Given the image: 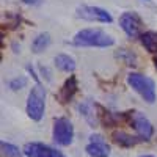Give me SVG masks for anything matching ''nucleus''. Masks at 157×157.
Instances as JSON below:
<instances>
[{
    "label": "nucleus",
    "instance_id": "nucleus-5",
    "mask_svg": "<svg viewBox=\"0 0 157 157\" xmlns=\"http://www.w3.org/2000/svg\"><path fill=\"white\" fill-rule=\"evenodd\" d=\"M126 115H127L129 123L137 130V137H140L143 141H148L154 134V127H152L151 121L141 112H129Z\"/></svg>",
    "mask_w": 157,
    "mask_h": 157
},
{
    "label": "nucleus",
    "instance_id": "nucleus-12",
    "mask_svg": "<svg viewBox=\"0 0 157 157\" xmlns=\"http://www.w3.org/2000/svg\"><path fill=\"white\" fill-rule=\"evenodd\" d=\"M94 107H96V104H91L90 101H85L83 104H80V107H78L80 113L85 116V120L91 124V127L98 126V123H99V113H96Z\"/></svg>",
    "mask_w": 157,
    "mask_h": 157
},
{
    "label": "nucleus",
    "instance_id": "nucleus-9",
    "mask_svg": "<svg viewBox=\"0 0 157 157\" xmlns=\"http://www.w3.org/2000/svg\"><path fill=\"white\" fill-rule=\"evenodd\" d=\"M85 151L90 157H109L110 155V146L104 141L101 135H91Z\"/></svg>",
    "mask_w": 157,
    "mask_h": 157
},
{
    "label": "nucleus",
    "instance_id": "nucleus-17",
    "mask_svg": "<svg viewBox=\"0 0 157 157\" xmlns=\"http://www.w3.org/2000/svg\"><path fill=\"white\" fill-rule=\"evenodd\" d=\"M116 57H120L121 60H124L126 61V64H135V61H137V58H135V55L134 54H130V52H127L126 49H123V50H120L116 54Z\"/></svg>",
    "mask_w": 157,
    "mask_h": 157
},
{
    "label": "nucleus",
    "instance_id": "nucleus-21",
    "mask_svg": "<svg viewBox=\"0 0 157 157\" xmlns=\"http://www.w3.org/2000/svg\"><path fill=\"white\" fill-rule=\"evenodd\" d=\"M154 63H155V68H157V58H155V60H154Z\"/></svg>",
    "mask_w": 157,
    "mask_h": 157
},
{
    "label": "nucleus",
    "instance_id": "nucleus-14",
    "mask_svg": "<svg viewBox=\"0 0 157 157\" xmlns=\"http://www.w3.org/2000/svg\"><path fill=\"white\" fill-rule=\"evenodd\" d=\"M141 44L151 54H157V32H145L140 36Z\"/></svg>",
    "mask_w": 157,
    "mask_h": 157
},
{
    "label": "nucleus",
    "instance_id": "nucleus-19",
    "mask_svg": "<svg viewBox=\"0 0 157 157\" xmlns=\"http://www.w3.org/2000/svg\"><path fill=\"white\" fill-rule=\"evenodd\" d=\"M24 3H32V5H36L38 3V0H22Z\"/></svg>",
    "mask_w": 157,
    "mask_h": 157
},
{
    "label": "nucleus",
    "instance_id": "nucleus-4",
    "mask_svg": "<svg viewBox=\"0 0 157 157\" xmlns=\"http://www.w3.org/2000/svg\"><path fill=\"white\" fill-rule=\"evenodd\" d=\"M54 141L60 146H69L74 140V127L68 118H57L54 121Z\"/></svg>",
    "mask_w": 157,
    "mask_h": 157
},
{
    "label": "nucleus",
    "instance_id": "nucleus-3",
    "mask_svg": "<svg viewBox=\"0 0 157 157\" xmlns=\"http://www.w3.org/2000/svg\"><path fill=\"white\" fill-rule=\"evenodd\" d=\"M46 110V90L41 85H35L27 99V115L32 118L33 121H39L44 116Z\"/></svg>",
    "mask_w": 157,
    "mask_h": 157
},
{
    "label": "nucleus",
    "instance_id": "nucleus-20",
    "mask_svg": "<svg viewBox=\"0 0 157 157\" xmlns=\"http://www.w3.org/2000/svg\"><path fill=\"white\" fill-rule=\"evenodd\" d=\"M138 157H154V155H148V154H146V155H138Z\"/></svg>",
    "mask_w": 157,
    "mask_h": 157
},
{
    "label": "nucleus",
    "instance_id": "nucleus-2",
    "mask_svg": "<svg viewBox=\"0 0 157 157\" xmlns=\"http://www.w3.org/2000/svg\"><path fill=\"white\" fill-rule=\"evenodd\" d=\"M127 83L146 102L152 104L155 101V85H154L152 78L143 75V74H138V72H129L127 74Z\"/></svg>",
    "mask_w": 157,
    "mask_h": 157
},
{
    "label": "nucleus",
    "instance_id": "nucleus-18",
    "mask_svg": "<svg viewBox=\"0 0 157 157\" xmlns=\"http://www.w3.org/2000/svg\"><path fill=\"white\" fill-rule=\"evenodd\" d=\"M25 85H27V77H16V78H13V80L10 82V88L14 90V91L24 88Z\"/></svg>",
    "mask_w": 157,
    "mask_h": 157
},
{
    "label": "nucleus",
    "instance_id": "nucleus-8",
    "mask_svg": "<svg viewBox=\"0 0 157 157\" xmlns=\"http://www.w3.org/2000/svg\"><path fill=\"white\" fill-rule=\"evenodd\" d=\"M22 151L25 157H64L60 151L44 145V143H38V141L27 143Z\"/></svg>",
    "mask_w": 157,
    "mask_h": 157
},
{
    "label": "nucleus",
    "instance_id": "nucleus-1",
    "mask_svg": "<svg viewBox=\"0 0 157 157\" xmlns=\"http://www.w3.org/2000/svg\"><path fill=\"white\" fill-rule=\"evenodd\" d=\"M72 44L77 47H110L115 44V38L99 29H83L74 35Z\"/></svg>",
    "mask_w": 157,
    "mask_h": 157
},
{
    "label": "nucleus",
    "instance_id": "nucleus-10",
    "mask_svg": "<svg viewBox=\"0 0 157 157\" xmlns=\"http://www.w3.org/2000/svg\"><path fill=\"white\" fill-rule=\"evenodd\" d=\"M77 88H78V85H77V77H75V75H69V78H66V82L63 83L60 93H58V101L63 102V104L69 102V101L74 98V94L77 93Z\"/></svg>",
    "mask_w": 157,
    "mask_h": 157
},
{
    "label": "nucleus",
    "instance_id": "nucleus-13",
    "mask_svg": "<svg viewBox=\"0 0 157 157\" xmlns=\"http://www.w3.org/2000/svg\"><path fill=\"white\" fill-rule=\"evenodd\" d=\"M54 61H55L57 69H60V71H63V72H72V71L75 69V60H74L72 57L66 55V54L57 55Z\"/></svg>",
    "mask_w": 157,
    "mask_h": 157
},
{
    "label": "nucleus",
    "instance_id": "nucleus-6",
    "mask_svg": "<svg viewBox=\"0 0 157 157\" xmlns=\"http://www.w3.org/2000/svg\"><path fill=\"white\" fill-rule=\"evenodd\" d=\"M77 16L82 17L85 21H91V22H102V24H110L112 22V14L109 11L102 10L99 6H78L77 8Z\"/></svg>",
    "mask_w": 157,
    "mask_h": 157
},
{
    "label": "nucleus",
    "instance_id": "nucleus-15",
    "mask_svg": "<svg viewBox=\"0 0 157 157\" xmlns=\"http://www.w3.org/2000/svg\"><path fill=\"white\" fill-rule=\"evenodd\" d=\"M49 44H50V35L49 33H39L32 43V50L35 54H39V52H43Z\"/></svg>",
    "mask_w": 157,
    "mask_h": 157
},
{
    "label": "nucleus",
    "instance_id": "nucleus-16",
    "mask_svg": "<svg viewBox=\"0 0 157 157\" xmlns=\"http://www.w3.org/2000/svg\"><path fill=\"white\" fill-rule=\"evenodd\" d=\"M2 152H3V155H6V157H21L22 155V152L19 151V148L17 146H14V145H11V143H6V141H2Z\"/></svg>",
    "mask_w": 157,
    "mask_h": 157
},
{
    "label": "nucleus",
    "instance_id": "nucleus-11",
    "mask_svg": "<svg viewBox=\"0 0 157 157\" xmlns=\"http://www.w3.org/2000/svg\"><path fill=\"white\" fill-rule=\"evenodd\" d=\"M112 138H113V141L116 143V145H120L123 148H132V146L137 145V143L143 141L140 137L130 135L127 132H123V130H115V132L112 134Z\"/></svg>",
    "mask_w": 157,
    "mask_h": 157
},
{
    "label": "nucleus",
    "instance_id": "nucleus-7",
    "mask_svg": "<svg viewBox=\"0 0 157 157\" xmlns=\"http://www.w3.org/2000/svg\"><path fill=\"white\" fill-rule=\"evenodd\" d=\"M120 27L126 32L127 36L130 38H137V36H141V19L138 17L137 13H123L120 16Z\"/></svg>",
    "mask_w": 157,
    "mask_h": 157
}]
</instances>
